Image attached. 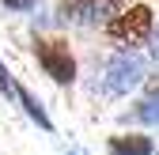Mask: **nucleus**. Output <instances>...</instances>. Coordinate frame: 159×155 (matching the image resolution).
Here are the masks:
<instances>
[{
  "instance_id": "obj_1",
  "label": "nucleus",
  "mask_w": 159,
  "mask_h": 155,
  "mask_svg": "<svg viewBox=\"0 0 159 155\" xmlns=\"http://www.w3.org/2000/svg\"><path fill=\"white\" fill-rule=\"evenodd\" d=\"M106 34L121 46H144L155 34V15H152L148 4H129L106 23Z\"/></svg>"
},
{
  "instance_id": "obj_2",
  "label": "nucleus",
  "mask_w": 159,
  "mask_h": 155,
  "mask_svg": "<svg viewBox=\"0 0 159 155\" xmlns=\"http://www.w3.org/2000/svg\"><path fill=\"white\" fill-rule=\"evenodd\" d=\"M34 57L53 83H72L76 80V57H72L65 38H34Z\"/></svg>"
},
{
  "instance_id": "obj_3",
  "label": "nucleus",
  "mask_w": 159,
  "mask_h": 155,
  "mask_svg": "<svg viewBox=\"0 0 159 155\" xmlns=\"http://www.w3.org/2000/svg\"><path fill=\"white\" fill-rule=\"evenodd\" d=\"M140 80H144V61L136 53H117V57H110L106 68H102L106 95H129Z\"/></svg>"
},
{
  "instance_id": "obj_4",
  "label": "nucleus",
  "mask_w": 159,
  "mask_h": 155,
  "mask_svg": "<svg viewBox=\"0 0 159 155\" xmlns=\"http://www.w3.org/2000/svg\"><path fill=\"white\" fill-rule=\"evenodd\" d=\"M129 0H57V15L65 23H110Z\"/></svg>"
},
{
  "instance_id": "obj_5",
  "label": "nucleus",
  "mask_w": 159,
  "mask_h": 155,
  "mask_svg": "<svg viewBox=\"0 0 159 155\" xmlns=\"http://www.w3.org/2000/svg\"><path fill=\"white\" fill-rule=\"evenodd\" d=\"M110 155H155V144L144 132H121V136H110Z\"/></svg>"
},
{
  "instance_id": "obj_6",
  "label": "nucleus",
  "mask_w": 159,
  "mask_h": 155,
  "mask_svg": "<svg viewBox=\"0 0 159 155\" xmlns=\"http://www.w3.org/2000/svg\"><path fill=\"white\" fill-rule=\"evenodd\" d=\"M15 99H19V102L27 106V113H30V117H34L38 125H42V129H53V125H49V117H46V110L38 106V102H34V95H30L27 87H15Z\"/></svg>"
},
{
  "instance_id": "obj_7",
  "label": "nucleus",
  "mask_w": 159,
  "mask_h": 155,
  "mask_svg": "<svg viewBox=\"0 0 159 155\" xmlns=\"http://www.w3.org/2000/svg\"><path fill=\"white\" fill-rule=\"evenodd\" d=\"M133 117H136V121H148V125H159V102H155V99L140 102V106L133 110Z\"/></svg>"
},
{
  "instance_id": "obj_8",
  "label": "nucleus",
  "mask_w": 159,
  "mask_h": 155,
  "mask_svg": "<svg viewBox=\"0 0 159 155\" xmlns=\"http://www.w3.org/2000/svg\"><path fill=\"white\" fill-rule=\"evenodd\" d=\"M4 4H8L11 11H30V8L38 4V0H4Z\"/></svg>"
},
{
  "instance_id": "obj_9",
  "label": "nucleus",
  "mask_w": 159,
  "mask_h": 155,
  "mask_svg": "<svg viewBox=\"0 0 159 155\" xmlns=\"http://www.w3.org/2000/svg\"><path fill=\"white\" fill-rule=\"evenodd\" d=\"M144 87H148V99H159V72H155V76H148Z\"/></svg>"
},
{
  "instance_id": "obj_10",
  "label": "nucleus",
  "mask_w": 159,
  "mask_h": 155,
  "mask_svg": "<svg viewBox=\"0 0 159 155\" xmlns=\"http://www.w3.org/2000/svg\"><path fill=\"white\" fill-rule=\"evenodd\" d=\"M152 38H155V46H152V49H155V57H159V27H155V34H152Z\"/></svg>"
}]
</instances>
